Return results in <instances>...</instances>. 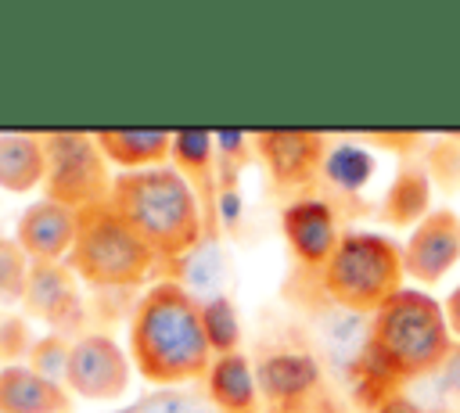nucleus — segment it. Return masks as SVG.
Listing matches in <instances>:
<instances>
[{
  "instance_id": "12",
  "label": "nucleus",
  "mask_w": 460,
  "mask_h": 413,
  "mask_svg": "<svg viewBox=\"0 0 460 413\" xmlns=\"http://www.w3.org/2000/svg\"><path fill=\"white\" fill-rule=\"evenodd\" d=\"M79 277L68 269V262H32L29 284L22 294V309L47 323H65L68 312L79 302Z\"/></svg>"
},
{
  "instance_id": "6",
  "label": "nucleus",
  "mask_w": 460,
  "mask_h": 413,
  "mask_svg": "<svg viewBox=\"0 0 460 413\" xmlns=\"http://www.w3.org/2000/svg\"><path fill=\"white\" fill-rule=\"evenodd\" d=\"M47 176L43 198L72 212L104 205L115 187V172L101 154L93 133H43Z\"/></svg>"
},
{
  "instance_id": "3",
  "label": "nucleus",
  "mask_w": 460,
  "mask_h": 413,
  "mask_svg": "<svg viewBox=\"0 0 460 413\" xmlns=\"http://www.w3.org/2000/svg\"><path fill=\"white\" fill-rule=\"evenodd\" d=\"M453 348L442 302L428 291L402 287L370 316V356L381 373L395 381H417L438 373Z\"/></svg>"
},
{
  "instance_id": "24",
  "label": "nucleus",
  "mask_w": 460,
  "mask_h": 413,
  "mask_svg": "<svg viewBox=\"0 0 460 413\" xmlns=\"http://www.w3.org/2000/svg\"><path fill=\"white\" fill-rule=\"evenodd\" d=\"M68 356H72V341L61 338V334H47V338L32 341V348H29V370H36L40 377H47L54 384H65Z\"/></svg>"
},
{
  "instance_id": "4",
  "label": "nucleus",
  "mask_w": 460,
  "mask_h": 413,
  "mask_svg": "<svg viewBox=\"0 0 460 413\" xmlns=\"http://www.w3.org/2000/svg\"><path fill=\"white\" fill-rule=\"evenodd\" d=\"M323 294L356 316H374L392 294L402 291V248L370 230H349L341 233L334 255L316 273Z\"/></svg>"
},
{
  "instance_id": "10",
  "label": "nucleus",
  "mask_w": 460,
  "mask_h": 413,
  "mask_svg": "<svg viewBox=\"0 0 460 413\" xmlns=\"http://www.w3.org/2000/svg\"><path fill=\"white\" fill-rule=\"evenodd\" d=\"M280 226L291 244V255L313 273H320L327 266V259L334 255V248L341 241L338 215L323 198H295L291 205H284Z\"/></svg>"
},
{
  "instance_id": "18",
  "label": "nucleus",
  "mask_w": 460,
  "mask_h": 413,
  "mask_svg": "<svg viewBox=\"0 0 460 413\" xmlns=\"http://www.w3.org/2000/svg\"><path fill=\"white\" fill-rule=\"evenodd\" d=\"M259 384L266 388L270 399H280V402H291V399H302L313 384H316V363L302 352H280L273 359H266L259 366Z\"/></svg>"
},
{
  "instance_id": "1",
  "label": "nucleus",
  "mask_w": 460,
  "mask_h": 413,
  "mask_svg": "<svg viewBox=\"0 0 460 413\" xmlns=\"http://www.w3.org/2000/svg\"><path fill=\"white\" fill-rule=\"evenodd\" d=\"M212 359L201 305L183 284L158 280L140 294L129 316V363L144 381L158 388L205 381Z\"/></svg>"
},
{
  "instance_id": "11",
  "label": "nucleus",
  "mask_w": 460,
  "mask_h": 413,
  "mask_svg": "<svg viewBox=\"0 0 460 413\" xmlns=\"http://www.w3.org/2000/svg\"><path fill=\"white\" fill-rule=\"evenodd\" d=\"M75 223H79V212L40 198L18 215L14 241L32 262H61L75 244Z\"/></svg>"
},
{
  "instance_id": "29",
  "label": "nucleus",
  "mask_w": 460,
  "mask_h": 413,
  "mask_svg": "<svg viewBox=\"0 0 460 413\" xmlns=\"http://www.w3.org/2000/svg\"><path fill=\"white\" fill-rule=\"evenodd\" d=\"M377 413H424L417 402H410V399H402V395H388L381 406H377Z\"/></svg>"
},
{
  "instance_id": "13",
  "label": "nucleus",
  "mask_w": 460,
  "mask_h": 413,
  "mask_svg": "<svg viewBox=\"0 0 460 413\" xmlns=\"http://www.w3.org/2000/svg\"><path fill=\"white\" fill-rule=\"evenodd\" d=\"M101 154L108 165L122 172H140V169H158L169 165L172 158V133L169 129H101L93 133Z\"/></svg>"
},
{
  "instance_id": "17",
  "label": "nucleus",
  "mask_w": 460,
  "mask_h": 413,
  "mask_svg": "<svg viewBox=\"0 0 460 413\" xmlns=\"http://www.w3.org/2000/svg\"><path fill=\"white\" fill-rule=\"evenodd\" d=\"M431 180L420 165H406L385 190V208H381V219L388 226H399V230H413L431 208Z\"/></svg>"
},
{
  "instance_id": "16",
  "label": "nucleus",
  "mask_w": 460,
  "mask_h": 413,
  "mask_svg": "<svg viewBox=\"0 0 460 413\" xmlns=\"http://www.w3.org/2000/svg\"><path fill=\"white\" fill-rule=\"evenodd\" d=\"M47 147L40 133H0V187L11 194H29L43 187Z\"/></svg>"
},
{
  "instance_id": "7",
  "label": "nucleus",
  "mask_w": 460,
  "mask_h": 413,
  "mask_svg": "<svg viewBox=\"0 0 460 413\" xmlns=\"http://www.w3.org/2000/svg\"><path fill=\"white\" fill-rule=\"evenodd\" d=\"M129 356L108 334H83L72 341L65 388L90 402H119L129 388Z\"/></svg>"
},
{
  "instance_id": "5",
  "label": "nucleus",
  "mask_w": 460,
  "mask_h": 413,
  "mask_svg": "<svg viewBox=\"0 0 460 413\" xmlns=\"http://www.w3.org/2000/svg\"><path fill=\"white\" fill-rule=\"evenodd\" d=\"M158 255L144 237L111 208V201L83 208L75 223V244L68 251V269L93 287H137L151 277Z\"/></svg>"
},
{
  "instance_id": "15",
  "label": "nucleus",
  "mask_w": 460,
  "mask_h": 413,
  "mask_svg": "<svg viewBox=\"0 0 460 413\" xmlns=\"http://www.w3.org/2000/svg\"><path fill=\"white\" fill-rule=\"evenodd\" d=\"M255 391H259V377L244 352H226L212 359L205 373V395L223 413H248L255 406Z\"/></svg>"
},
{
  "instance_id": "21",
  "label": "nucleus",
  "mask_w": 460,
  "mask_h": 413,
  "mask_svg": "<svg viewBox=\"0 0 460 413\" xmlns=\"http://www.w3.org/2000/svg\"><path fill=\"white\" fill-rule=\"evenodd\" d=\"M374 172V158L367 154V147L359 144H334L323 154V169L320 176L327 183H334L338 190H359Z\"/></svg>"
},
{
  "instance_id": "14",
  "label": "nucleus",
  "mask_w": 460,
  "mask_h": 413,
  "mask_svg": "<svg viewBox=\"0 0 460 413\" xmlns=\"http://www.w3.org/2000/svg\"><path fill=\"white\" fill-rule=\"evenodd\" d=\"M68 388L40 377L22 363L0 370V413H68Z\"/></svg>"
},
{
  "instance_id": "25",
  "label": "nucleus",
  "mask_w": 460,
  "mask_h": 413,
  "mask_svg": "<svg viewBox=\"0 0 460 413\" xmlns=\"http://www.w3.org/2000/svg\"><path fill=\"white\" fill-rule=\"evenodd\" d=\"M29 269H32V259L22 251V244L14 237H0V298L4 302H14V298L22 302Z\"/></svg>"
},
{
  "instance_id": "9",
  "label": "nucleus",
  "mask_w": 460,
  "mask_h": 413,
  "mask_svg": "<svg viewBox=\"0 0 460 413\" xmlns=\"http://www.w3.org/2000/svg\"><path fill=\"white\" fill-rule=\"evenodd\" d=\"M252 144H255V154L262 158L277 190H302L305 183H313L320 176L323 154H327V140L309 129L255 133Z\"/></svg>"
},
{
  "instance_id": "23",
  "label": "nucleus",
  "mask_w": 460,
  "mask_h": 413,
  "mask_svg": "<svg viewBox=\"0 0 460 413\" xmlns=\"http://www.w3.org/2000/svg\"><path fill=\"white\" fill-rule=\"evenodd\" d=\"M122 413H223V409L194 388H158Z\"/></svg>"
},
{
  "instance_id": "2",
  "label": "nucleus",
  "mask_w": 460,
  "mask_h": 413,
  "mask_svg": "<svg viewBox=\"0 0 460 413\" xmlns=\"http://www.w3.org/2000/svg\"><path fill=\"white\" fill-rule=\"evenodd\" d=\"M111 208L144 237V244L162 259H187L205 233V201L172 165L119 172L111 187Z\"/></svg>"
},
{
  "instance_id": "20",
  "label": "nucleus",
  "mask_w": 460,
  "mask_h": 413,
  "mask_svg": "<svg viewBox=\"0 0 460 413\" xmlns=\"http://www.w3.org/2000/svg\"><path fill=\"white\" fill-rule=\"evenodd\" d=\"M212 162H216V136L212 133H205V129L172 133V169L180 176H187L194 190H198V183H205L212 176Z\"/></svg>"
},
{
  "instance_id": "26",
  "label": "nucleus",
  "mask_w": 460,
  "mask_h": 413,
  "mask_svg": "<svg viewBox=\"0 0 460 413\" xmlns=\"http://www.w3.org/2000/svg\"><path fill=\"white\" fill-rule=\"evenodd\" d=\"M32 341H29V330L18 316H0V359H11V356H22L29 352Z\"/></svg>"
},
{
  "instance_id": "22",
  "label": "nucleus",
  "mask_w": 460,
  "mask_h": 413,
  "mask_svg": "<svg viewBox=\"0 0 460 413\" xmlns=\"http://www.w3.org/2000/svg\"><path fill=\"white\" fill-rule=\"evenodd\" d=\"M201 323H205L212 356H226V352H237V348H241L237 309H234V302H230L226 294H223V298H212V302L201 305Z\"/></svg>"
},
{
  "instance_id": "27",
  "label": "nucleus",
  "mask_w": 460,
  "mask_h": 413,
  "mask_svg": "<svg viewBox=\"0 0 460 413\" xmlns=\"http://www.w3.org/2000/svg\"><path fill=\"white\" fill-rule=\"evenodd\" d=\"M438 384H442V391H449L453 399H460V341H453L449 356L442 359V366H438Z\"/></svg>"
},
{
  "instance_id": "8",
  "label": "nucleus",
  "mask_w": 460,
  "mask_h": 413,
  "mask_svg": "<svg viewBox=\"0 0 460 413\" xmlns=\"http://www.w3.org/2000/svg\"><path fill=\"white\" fill-rule=\"evenodd\" d=\"M460 262V215L453 208H431L402 244V269L413 284H438Z\"/></svg>"
},
{
  "instance_id": "19",
  "label": "nucleus",
  "mask_w": 460,
  "mask_h": 413,
  "mask_svg": "<svg viewBox=\"0 0 460 413\" xmlns=\"http://www.w3.org/2000/svg\"><path fill=\"white\" fill-rule=\"evenodd\" d=\"M183 287L190 291V298L198 305L212 302V298H223V277H226V266H223V251L212 237H205L187 259H183Z\"/></svg>"
},
{
  "instance_id": "28",
  "label": "nucleus",
  "mask_w": 460,
  "mask_h": 413,
  "mask_svg": "<svg viewBox=\"0 0 460 413\" xmlns=\"http://www.w3.org/2000/svg\"><path fill=\"white\" fill-rule=\"evenodd\" d=\"M442 312H446V327H449V334H456V338H460V284L446 294Z\"/></svg>"
}]
</instances>
